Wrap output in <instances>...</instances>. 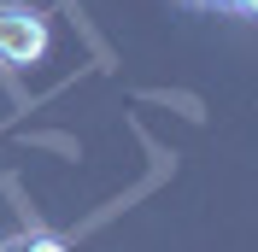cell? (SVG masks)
I'll list each match as a JSON object with an SVG mask.
<instances>
[{
  "mask_svg": "<svg viewBox=\"0 0 258 252\" xmlns=\"http://www.w3.org/2000/svg\"><path fill=\"white\" fill-rule=\"evenodd\" d=\"M47 53V18L35 6H18V0H0V65H35Z\"/></svg>",
  "mask_w": 258,
  "mask_h": 252,
  "instance_id": "obj_1",
  "label": "cell"
},
{
  "mask_svg": "<svg viewBox=\"0 0 258 252\" xmlns=\"http://www.w3.org/2000/svg\"><path fill=\"white\" fill-rule=\"evenodd\" d=\"M0 252H64V240L59 235H18V240H6Z\"/></svg>",
  "mask_w": 258,
  "mask_h": 252,
  "instance_id": "obj_2",
  "label": "cell"
},
{
  "mask_svg": "<svg viewBox=\"0 0 258 252\" xmlns=\"http://www.w3.org/2000/svg\"><path fill=\"white\" fill-rule=\"evenodd\" d=\"M223 6H235V12H258V0H223Z\"/></svg>",
  "mask_w": 258,
  "mask_h": 252,
  "instance_id": "obj_3",
  "label": "cell"
},
{
  "mask_svg": "<svg viewBox=\"0 0 258 252\" xmlns=\"http://www.w3.org/2000/svg\"><path fill=\"white\" fill-rule=\"evenodd\" d=\"M188 6H223V0H188Z\"/></svg>",
  "mask_w": 258,
  "mask_h": 252,
  "instance_id": "obj_4",
  "label": "cell"
}]
</instances>
